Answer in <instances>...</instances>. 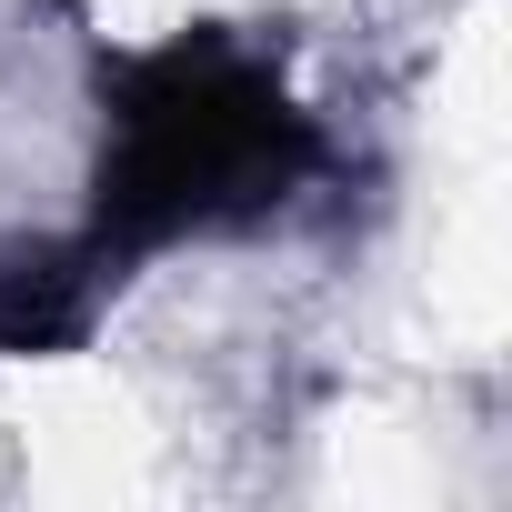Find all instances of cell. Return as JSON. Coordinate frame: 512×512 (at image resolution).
<instances>
[{"instance_id": "6da1fadb", "label": "cell", "mask_w": 512, "mask_h": 512, "mask_svg": "<svg viewBox=\"0 0 512 512\" xmlns=\"http://www.w3.org/2000/svg\"><path fill=\"white\" fill-rule=\"evenodd\" d=\"M312 171V121L231 51H161L121 81V141L101 171L91 251H151L201 221H241Z\"/></svg>"}, {"instance_id": "7a4b0ae2", "label": "cell", "mask_w": 512, "mask_h": 512, "mask_svg": "<svg viewBox=\"0 0 512 512\" xmlns=\"http://www.w3.org/2000/svg\"><path fill=\"white\" fill-rule=\"evenodd\" d=\"M101 251L91 241H31V251H0V352H61L91 322L101 292Z\"/></svg>"}]
</instances>
